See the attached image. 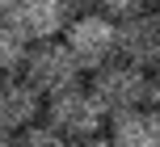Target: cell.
<instances>
[{"mask_svg":"<svg viewBox=\"0 0 160 147\" xmlns=\"http://www.w3.org/2000/svg\"><path fill=\"white\" fill-rule=\"evenodd\" d=\"M47 122L55 126L68 143H76V139L101 135V126L110 122V114L101 109V101H97L84 84H72V88L47 97Z\"/></svg>","mask_w":160,"mask_h":147,"instance_id":"1","label":"cell"},{"mask_svg":"<svg viewBox=\"0 0 160 147\" xmlns=\"http://www.w3.org/2000/svg\"><path fill=\"white\" fill-rule=\"evenodd\" d=\"M88 92L101 101V109L110 118L127 114V109H139V105H148V72L135 67V63H127V59H110L105 67L93 72Z\"/></svg>","mask_w":160,"mask_h":147,"instance_id":"2","label":"cell"},{"mask_svg":"<svg viewBox=\"0 0 160 147\" xmlns=\"http://www.w3.org/2000/svg\"><path fill=\"white\" fill-rule=\"evenodd\" d=\"M21 76L30 80V88L38 92L42 101L55 97V92H63V88H72V84H80V67H76V59L68 55V46H63L59 38L34 42V46L25 50Z\"/></svg>","mask_w":160,"mask_h":147,"instance_id":"3","label":"cell"},{"mask_svg":"<svg viewBox=\"0 0 160 147\" xmlns=\"http://www.w3.org/2000/svg\"><path fill=\"white\" fill-rule=\"evenodd\" d=\"M63 46L76 59L80 72H97L110 59H118L114 50V21L105 13H80L63 25Z\"/></svg>","mask_w":160,"mask_h":147,"instance_id":"4","label":"cell"},{"mask_svg":"<svg viewBox=\"0 0 160 147\" xmlns=\"http://www.w3.org/2000/svg\"><path fill=\"white\" fill-rule=\"evenodd\" d=\"M114 50L127 63L143 67V72H156L160 67V17H152V8H148L139 17L114 21Z\"/></svg>","mask_w":160,"mask_h":147,"instance_id":"5","label":"cell"},{"mask_svg":"<svg viewBox=\"0 0 160 147\" xmlns=\"http://www.w3.org/2000/svg\"><path fill=\"white\" fill-rule=\"evenodd\" d=\"M4 21L34 46V42L59 38L63 25L72 21V13H68V0H13V8L4 13Z\"/></svg>","mask_w":160,"mask_h":147,"instance_id":"6","label":"cell"},{"mask_svg":"<svg viewBox=\"0 0 160 147\" xmlns=\"http://www.w3.org/2000/svg\"><path fill=\"white\" fill-rule=\"evenodd\" d=\"M42 118V97L30 88L25 76H0V130L17 135Z\"/></svg>","mask_w":160,"mask_h":147,"instance_id":"7","label":"cell"},{"mask_svg":"<svg viewBox=\"0 0 160 147\" xmlns=\"http://www.w3.org/2000/svg\"><path fill=\"white\" fill-rule=\"evenodd\" d=\"M105 126H110V147H160V114L148 105L114 114Z\"/></svg>","mask_w":160,"mask_h":147,"instance_id":"8","label":"cell"},{"mask_svg":"<svg viewBox=\"0 0 160 147\" xmlns=\"http://www.w3.org/2000/svg\"><path fill=\"white\" fill-rule=\"evenodd\" d=\"M25 50H30V42H25L8 21H0V76H17L21 72Z\"/></svg>","mask_w":160,"mask_h":147,"instance_id":"9","label":"cell"},{"mask_svg":"<svg viewBox=\"0 0 160 147\" xmlns=\"http://www.w3.org/2000/svg\"><path fill=\"white\" fill-rule=\"evenodd\" d=\"M13 147H68V139H63L51 122H42V118H38V122H30L25 130L13 135Z\"/></svg>","mask_w":160,"mask_h":147,"instance_id":"10","label":"cell"},{"mask_svg":"<svg viewBox=\"0 0 160 147\" xmlns=\"http://www.w3.org/2000/svg\"><path fill=\"white\" fill-rule=\"evenodd\" d=\"M101 4V13L110 17V21H122V17H139L152 8V0H97Z\"/></svg>","mask_w":160,"mask_h":147,"instance_id":"11","label":"cell"},{"mask_svg":"<svg viewBox=\"0 0 160 147\" xmlns=\"http://www.w3.org/2000/svg\"><path fill=\"white\" fill-rule=\"evenodd\" d=\"M148 109H156V114H160V67L148 76Z\"/></svg>","mask_w":160,"mask_h":147,"instance_id":"12","label":"cell"},{"mask_svg":"<svg viewBox=\"0 0 160 147\" xmlns=\"http://www.w3.org/2000/svg\"><path fill=\"white\" fill-rule=\"evenodd\" d=\"M68 147H110V139H101V135H93V139H76V143H68Z\"/></svg>","mask_w":160,"mask_h":147,"instance_id":"13","label":"cell"},{"mask_svg":"<svg viewBox=\"0 0 160 147\" xmlns=\"http://www.w3.org/2000/svg\"><path fill=\"white\" fill-rule=\"evenodd\" d=\"M0 147H13V135L8 130H0Z\"/></svg>","mask_w":160,"mask_h":147,"instance_id":"14","label":"cell"},{"mask_svg":"<svg viewBox=\"0 0 160 147\" xmlns=\"http://www.w3.org/2000/svg\"><path fill=\"white\" fill-rule=\"evenodd\" d=\"M8 8H13V0H0V17H4V13H8Z\"/></svg>","mask_w":160,"mask_h":147,"instance_id":"15","label":"cell"},{"mask_svg":"<svg viewBox=\"0 0 160 147\" xmlns=\"http://www.w3.org/2000/svg\"><path fill=\"white\" fill-rule=\"evenodd\" d=\"M152 17H160V0H152Z\"/></svg>","mask_w":160,"mask_h":147,"instance_id":"16","label":"cell"},{"mask_svg":"<svg viewBox=\"0 0 160 147\" xmlns=\"http://www.w3.org/2000/svg\"><path fill=\"white\" fill-rule=\"evenodd\" d=\"M68 4H72V0H68ZM76 4H93V0H76Z\"/></svg>","mask_w":160,"mask_h":147,"instance_id":"17","label":"cell"}]
</instances>
